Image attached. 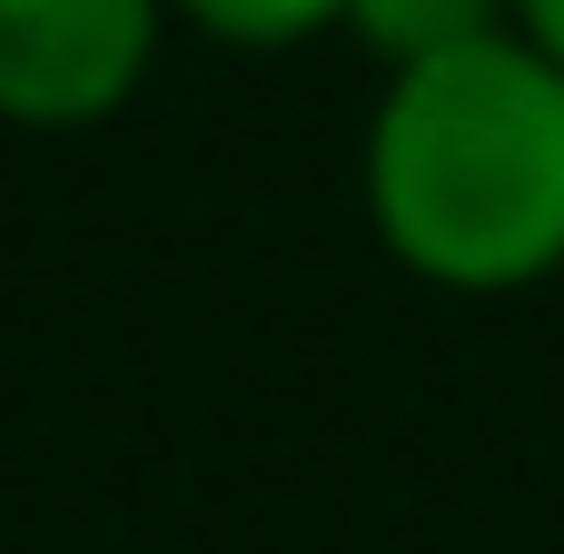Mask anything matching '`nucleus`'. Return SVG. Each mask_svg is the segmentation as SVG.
Returning a JSON list of instances; mask_svg holds the SVG:
<instances>
[{
  "label": "nucleus",
  "mask_w": 564,
  "mask_h": 554,
  "mask_svg": "<svg viewBox=\"0 0 564 554\" xmlns=\"http://www.w3.org/2000/svg\"><path fill=\"white\" fill-rule=\"evenodd\" d=\"M159 0H0V119H99L139 89Z\"/></svg>",
  "instance_id": "2"
},
{
  "label": "nucleus",
  "mask_w": 564,
  "mask_h": 554,
  "mask_svg": "<svg viewBox=\"0 0 564 554\" xmlns=\"http://www.w3.org/2000/svg\"><path fill=\"white\" fill-rule=\"evenodd\" d=\"M525 30H535V50L564 69V0H525Z\"/></svg>",
  "instance_id": "5"
},
{
  "label": "nucleus",
  "mask_w": 564,
  "mask_h": 554,
  "mask_svg": "<svg viewBox=\"0 0 564 554\" xmlns=\"http://www.w3.org/2000/svg\"><path fill=\"white\" fill-rule=\"evenodd\" d=\"M178 10H188L198 30H218V40H258V50H268V40H307V30L337 20L347 0H178Z\"/></svg>",
  "instance_id": "4"
},
{
  "label": "nucleus",
  "mask_w": 564,
  "mask_h": 554,
  "mask_svg": "<svg viewBox=\"0 0 564 554\" xmlns=\"http://www.w3.org/2000/svg\"><path fill=\"white\" fill-rule=\"evenodd\" d=\"M347 20L367 30V50H387L397 69H426L446 50L496 40V0H347Z\"/></svg>",
  "instance_id": "3"
},
{
  "label": "nucleus",
  "mask_w": 564,
  "mask_h": 554,
  "mask_svg": "<svg viewBox=\"0 0 564 554\" xmlns=\"http://www.w3.org/2000/svg\"><path fill=\"white\" fill-rule=\"evenodd\" d=\"M367 208L436 287H525L564 268V69L506 30L397 69L367 129Z\"/></svg>",
  "instance_id": "1"
}]
</instances>
